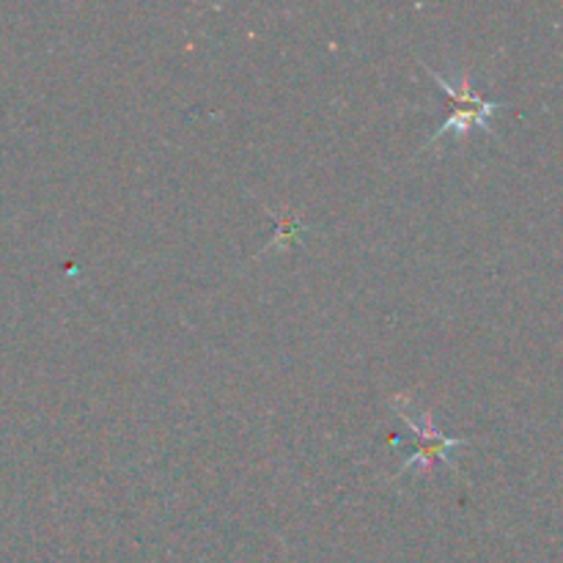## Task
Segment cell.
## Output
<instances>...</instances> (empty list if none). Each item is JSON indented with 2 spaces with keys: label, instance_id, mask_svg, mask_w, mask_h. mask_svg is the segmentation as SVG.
<instances>
[{
  "label": "cell",
  "instance_id": "obj_2",
  "mask_svg": "<svg viewBox=\"0 0 563 563\" xmlns=\"http://www.w3.org/2000/svg\"><path fill=\"white\" fill-rule=\"evenodd\" d=\"M394 410H396V416H399L401 421H405L407 427L412 429V434H416V451H412V454L407 456L405 462H401V467H399V473H396V476H401V473H410V471H416V473L432 471L438 462H445L451 471L460 473V467L451 462V451L467 445V440L449 438V434L440 432V427L434 423L432 412L410 410V407H407V401H405V396H396Z\"/></svg>",
  "mask_w": 563,
  "mask_h": 563
},
{
  "label": "cell",
  "instance_id": "obj_3",
  "mask_svg": "<svg viewBox=\"0 0 563 563\" xmlns=\"http://www.w3.org/2000/svg\"><path fill=\"white\" fill-rule=\"evenodd\" d=\"M278 225H280V231H278V236H275V240H273L275 247H289L291 242L297 240V234H300V231H302V225L297 223V220H291L289 214H280Z\"/></svg>",
  "mask_w": 563,
  "mask_h": 563
},
{
  "label": "cell",
  "instance_id": "obj_1",
  "mask_svg": "<svg viewBox=\"0 0 563 563\" xmlns=\"http://www.w3.org/2000/svg\"><path fill=\"white\" fill-rule=\"evenodd\" d=\"M421 66L427 69V75L432 77L440 88H443L445 97H449V119L438 126V132H432V135H429V141L423 143L421 148L434 146V143L443 141L445 135L467 137L473 130H484V132L493 130V126H489V121H493V115L498 113V110L506 108L504 102L484 99L482 93L473 88L471 75H467V71H462L456 80H449V77L440 75L434 66L423 64V60H421Z\"/></svg>",
  "mask_w": 563,
  "mask_h": 563
}]
</instances>
